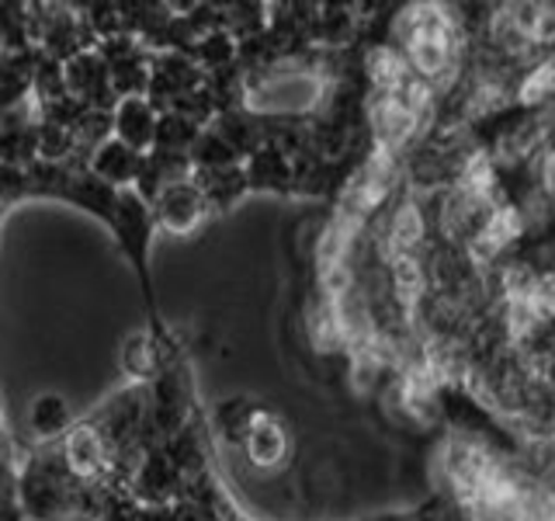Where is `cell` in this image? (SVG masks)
<instances>
[{
	"instance_id": "6da1fadb",
	"label": "cell",
	"mask_w": 555,
	"mask_h": 521,
	"mask_svg": "<svg viewBox=\"0 0 555 521\" xmlns=\"http://www.w3.org/2000/svg\"><path fill=\"white\" fill-rule=\"evenodd\" d=\"M282 452H285V434H282V428L271 424V421H260L254 428V434H250V456H254V462L271 466V462L282 459Z\"/></svg>"
},
{
	"instance_id": "7a4b0ae2",
	"label": "cell",
	"mask_w": 555,
	"mask_h": 521,
	"mask_svg": "<svg viewBox=\"0 0 555 521\" xmlns=\"http://www.w3.org/2000/svg\"><path fill=\"white\" fill-rule=\"evenodd\" d=\"M517 94L525 104H542V101L555 98V63H542L538 69H531Z\"/></svg>"
}]
</instances>
